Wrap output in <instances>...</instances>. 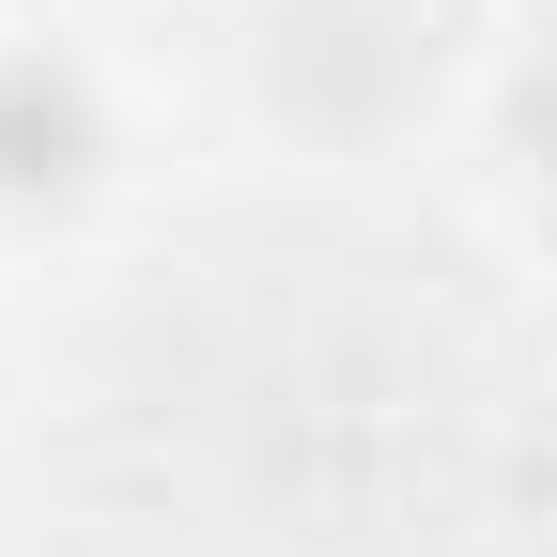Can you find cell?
Instances as JSON below:
<instances>
[{"label":"cell","mask_w":557,"mask_h":557,"mask_svg":"<svg viewBox=\"0 0 557 557\" xmlns=\"http://www.w3.org/2000/svg\"><path fill=\"white\" fill-rule=\"evenodd\" d=\"M62 156H78V109H62V94H0V171H62Z\"/></svg>","instance_id":"cell-1"},{"label":"cell","mask_w":557,"mask_h":557,"mask_svg":"<svg viewBox=\"0 0 557 557\" xmlns=\"http://www.w3.org/2000/svg\"><path fill=\"white\" fill-rule=\"evenodd\" d=\"M527 124H542V156H557V78H542V94H527Z\"/></svg>","instance_id":"cell-2"}]
</instances>
